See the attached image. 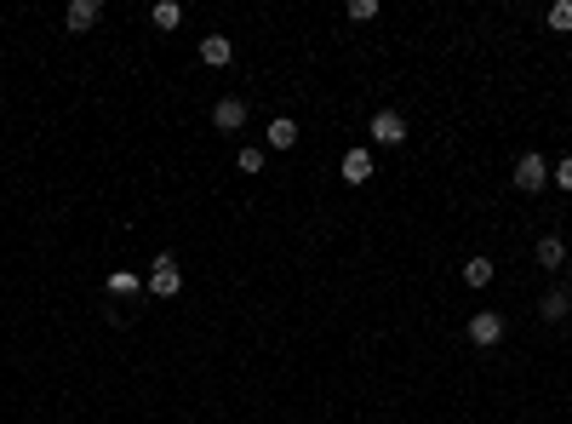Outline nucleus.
Here are the masks:
<instances>
[{
    "label": "nucleus",
    "instance_id": "f8f14e48",
    "mask_svg": "<svg viewBox=\"0 0 572 424\" xmlns=\"http://www.w3.org/2000/svg\"><path fill=\"white\" fill-rule=\"evenodd\" d=\"M92 23H97V0H75V6H69V29H92Z\"/></svg>",
    "mask_w": 572,
    "mask_h": 424
},
{
    "label": "nucleus",
    "instance_id": "423d86ee",
    "mask_svg": "<svg viewBox=\"0 0 572 424\" xmlns=\"http://www.w3.org/2000/svg\"><path fill=\"white\" fill-rule=\"evenodd\" d=\"M372 178V150H349L344 155V184H367Z\"/></svg>",
    "mask_w": 572,
    "mask_h": 424
},
{
    "label": "nucleus",
    "instance_id": "4468645a",
    "mask_svg": "<svg viewBox=\"0 0 572 424\" xmlns=\"http://www.w3.org/2000/svg\"><path fill=\"white\" fill-rule=\"evenodd\" d=\"M149 18H155V29H178V23H184V6H178V0H161Z\"/></svg>",
    "mask_w": 572,
    "mask_h": 424
},
{
    "label": "nucleus",
    "instance_id": "1a4fd4ad",
    "mask_svg": "<svg viewBox=\"0 0 572 424\" xmlns=\"http://www.w3.org/2000/svg\"><path fill=\"white\" fill-rule=\"evenodd\" d=\"M298 143V120L281 115V120H270V150H292Z\"/></svg>",
    "mask_w": 572,
    "mask_h": 424
},
{
    "label": "nucleus",
    "instance_id": "7ed1b4c3",
    "mask_svg": "<svg viewBox=\"0 0 572 424\" xmlns=\"http://www.w3.org/2000/svg\"><path fill=\"white\" fill-rule=\"evenodd\" d=\"M372 138H378L384 150L407 143V115H400V109H378V115H372Z\"/></svg>",
    "mask_w": 572,
    "mask_h": 424
},
{
    "label": "nucleus",
    "instance_id": "39448f33",
    "mask_svg": "<svg viewBox=\"0 0 572 424\" xmlns=\"http://www.w3.org/2000/svg\"><path fill=\"white\" fill-rule=\"evenodd\" d=\"M212 127L217 132H240V127H247V104H240V98H217L212 104Z\"/></svg>",
    "mask_w": 572,
    "mask_h": 424
},
{
    "label": "nucleus",
    "instance_id": "dca6fc26",
    "mask_svg": "<svg viewBox=\"0 0 572 424\" xmlns=\"http://www.w3.org/2000/svg\"><path fill=\"white\" fill-rule=\"evenodd\" d=\"M349 18H355V23H372V18H378V0H349Z\"/></svg>",
    "mask_w": 572,
    "mask_h": 424
},
{
    "label": "nucleus",
    "instance_id": "9b49d317",
    "mask_svg": "<svg viewBox=\"0 0 572 424\" xmlns=\"http://www.w3.org/2000/svg\"><path fill=\"white\" fill-rule=\"evenodd\" d=\"M109 293H115V298H132V293H143V275H132V270H115V275H109Z\"/></svg>",
    "mask_w": 572,
    "mask_h": 424
},
{
    "label": "nucleus",
    "instance_id": "a211bd4d",
    "mask_svg": "<svg viewBox=\"0 0 572 424\" xmlns=\"http://www.w3.org/2000/svg\"><path fill=\"white\" fill-rule=\"evenodd\" d=\"M240 173H263V150H252V143H247V150H240Z\"/></svg>",
    "mask_w": 572,
    "mask_h": 424
},
{
    "label": "nucleus",
    "instance_id": "ddd939ff",
    "mask_svg": "<svg viewBox=\"0 0 572 424\" xmlns=\"http://www.w3.org/2000/svg\"><path fill=\"white\" fill-rule=\"evenodd\" d=\"M464 281L476 287V293H481V287H492V258H469L464 264Z\"/></svg>",
    "mask_w": 572,
    "mask_h": 424
},
{
    "label": "nucleus",
    "instance_id": "f3484780",
    "mask_svg": "<svg viewBox=\"0 0 572 424\" xmlns=\"http://www.w3.org/2000/svg\"><path fill=\"white\" fill-rule=\"evenodd\" d=\"M550 184H561V189H572V155H561V166H550Z\"/></svg>",
    "mask_w": 572,
    "mask_h": 424
},
{
    "label": "nucleus",
    "instance_id": "f257e3e1",
    "mask_svg": "<svg viewBox=\"0 0 572 424\" xmlns=\"http://www.w3.org/2000/svg\"><path fill=\"white\" fill-rule=\"evenodd\" d=\"M544 184H550V161H544L538 150H527V155H521V161H515V189H527V196H538Z\"/></svg>",
    "mask_w": 572,
    "mask_h": 424
},
{
    "label": "nucleus",
    "instance_id": "20e7f679",
    "mask_svg": "<svg viewBox=\"0 0 572 424\" xmlns=\"http://www.w3.org/2000/svg\"><path fill=\"white\" fill-rule=\"evenodd\" d=\"M498 338H504V316H492V310H481V316H469V344L492 350Z\"/></svg>",
    "mask_w": 572,
    "mask_h": 424
},
{
    "label": "nucleus",
    "instance_id": "2eb2a0df",
    "mask_svg": "<svg viewBox=\"0 0 572 424\" xmlns=\"http://www.w3.org/2000/svg\"><path fill=\"white\" fill-rule=\"evenodd\" d=\"M550 29H572V0H555V6H550Z\"/></svg>",
    "mask_w": 572,
    "mask_h": 424
},
{
    "label": "nucleus",
    "instance_id": "0eeeda50",
    "mask_svg": "<svg viewBox=\"0 0 572 424\" xmlns=\"http://www.w3.org/2000/svg\"><path fill=\"white\" fill-rule=\"evenodd\" d=\"M201 58H206V64H212V69H224L229 58H235V46H229L224 35H206V41H201Z\"/></svg>",
    "mask_w": 572,
    "mask_h": 424
},
{
    "label": "nucleus",
    "instance_id": "f03ea898",
    "mask_svg": "<svg viewBox=\"0 0 572 424\" xmlns=\"http://www.w3.org/2000/svg\"><path fill=\"white\" fill-rule=\"evenodd\" d=\"M178 287H184V275H178V258H172V252H161V258L149 264V293H155V298H178Z\"/></svg>",
    "mask_w": 572,
    "mask_h": 424
},
{
    "label": "nucleus",
    "instance_id": "9d476101",
    "mask_svg": "<svg viewBox=\"0 0 572 424\" xmlns=\"http://www.w3.org/2000/svg\"><path fill=\"white\" fill-rule=\"evenodd\" d=\"M544 321H561L567 316V310H572V298H567V287H550V293H544Z\"/></svg>",
    "mask_w": 572,
    "mask_h": 424
},
{
    "label": "nucleus",
    "instance_id": "6e6552de",
    "mask_svg": "<svg viewBox=\"0 0 572 424\" xmlns=\"http://www.w3.org/2000/svg\"><path fill=\"white\" fill-rule=\"evenodd\" d=\"M538 264H544V270H561V264H567V241L561 235H544L538 241Z\"/></svg>",
    "mask_w": 572,
    "mask_h": 424
}]
</instances>
